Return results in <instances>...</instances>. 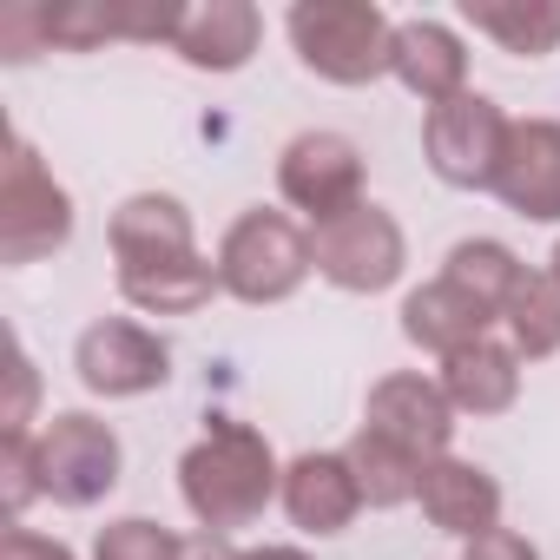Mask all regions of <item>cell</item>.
I'll list each match as a JSON object with an SVG mask.
<instances>
[{"label":"cell","instance_id":"4dcf8cb0","mask_svg":"<svg viewBox=\"0 0 560 560\" xmlns=\"http://www.w3.org/2000/svg\"><path fill=\"white\" fill-rule=\"evenodd\" d=\"M547 277H553V284H560V244H553V264H547Z\"/></svg>","mask_w":560,"mask_h":560},{"label":"cell","instance_id":"4fadbf2b","mask_svg":"<svg viewBox=\"0 0 560 560\" xmlns=\"http://www.w3.org/2000/svg\"><path fill=\"white\" fill-rule=\"evenodd\" d=\"M284 514L304 527V534H343L370 501H363V481H357V468H350V455L343 448H311V455H298L291 468H284Z\"/></svg>","mask_w":560,"mask_h":560},{"label":"cell","instance_id":"d4e9b609","mask_svg":"<svg viewBox=\"0 0 560 560\" xmlns=\"http://www.w3.org/2000/svg\"><path fill=\"white\" fill-rule=\"evenodd\" d=\"M185 540L145 514H126V521H106L100 540H93V560H178Z\"/></svg>","mask_w":560,"mask_h":560},{"label":"cell","instance_id":"7a4b0ae2","mask_svg":"<svg viewBox=\"0 0 560 560\" xmlns=\"http://www.w3.org/2000/svg\"><path fill=\"white\" fill-rule=\"evenodd\" d=\"M291 54L304 60V73L330 80V86H376L389 80V47H396V21L376 0H298L284 14Z\"/></svg>","mask_w":560,"mask_h":560},{"label":"cell","instance_id":"ba28073f","mask_svg":"<svg viewBox=\"0 0 560 560\" xmlns=\"http://www.w3.org/2000/svg\"><path fill=\"white\" fill-rule=\"evenodd\" d=\"M277 191H284L291 211H304L311 224L343 218L350 205H363V152L343 132H298L284 152H277Z\"/></svg>","mask_w":560,"mask_h":560},{"label":"cell","instance_id":"484cf974","mask_svg":"<svg viewBox=\"0 0 560 560\" xmlns=\"http://www.w3.org/2000/svg\"><path fill=\"white\" fill-rule=\"evenodd\" d=\"M40 54H54V40H47V0H14V8H0V60L27 67Z\"/></svg>","mask_w":560,"mask_h":560},{"label":"cell","instance_id":"8992f818","mask_svg":"<svg viewBox=\"0 0 560 560\" xmlns=\"http://www.w3.org/2000/svg\"><path fill=\"white\" fill-rule=\"evenodd\" d=\"M508 132H514V119L488 93L468 86L462 100L422 113V159L455 191H494V172L508 159Z\"/></svg>","mask_w":560,"mask_h":560},{"label":"cell","instance_id":"f546056e","mask_svg":"<svg viewBox=\"0 0 560 560\" xmlns=\"http://www.w3.org/2000/svg\"><path fill=\"white\" fill-rule=\"evenodd\" d=\"M244 560H311V553L304 547H250Z\"/></svg>","mask_w":560,"mask_h":560},{"label":"cell","instance_id":"5bb4252c","mask_svg":"<svg viewBox=\"0 0 560 560\" xmlns=\"http://www.w3.org/2000/svg\"><path fill=\"white\" fill-rule=\"evenodd\" d=\"M257 40H264V14L250 0H198V8H185V27H178L172 54L191 73H244Z\"/></svg>","mask_w":560,"mask_h":560},{"label":"cell","instance_id":"7402d4cb","mask_svg":"<svg viewBox=\"0 0 560 560\" xmlns=\"http://www.w3.org/2000/svg\"><path fill=\"white\" fill-rule=\"evenodd\" d=\"M343 455H350V468H357L370 508H402V501H416V488H422V462H416L409 448L383 442L376 429H357V442H350Z\"/></svg>","mask_w":560,"mask_h":560},{"label":"cell","instance_id":"d6986e66","mask_svg":"<svg viewBox=\"0 0 560 560\" xmlns=\"http://www.w3.org/2000/svg\"><path fill=\"white\" fill-rule=\"evenodd\" d=\"M119 298L145 317H191L218 298V264L191 257H159V264H119Z\"/></svg>","mask_w":560,"mask_h":560},{"label":"cell","instance_id":"7c38bea8","mask_svg":"<svg viewBox=\"0 0 560 560\" xmlns=\"http://www.w3.org/2000/svg\"><path fill=\"white\" fill-rule=\"evenodd\" d=\"M494 198L534 224H560V119H514Z\"/></svg>","mask_w":560,"mask_h":560},{"label":"cell","instance_id":"52a82bcc","mask_svg":"<svg viewBox=\"0 0 560 560\" xmlns=\"http://www.w3.org/2000/svg\"><path fill=\"white\" fill-rule=\"evenodd\" d=\"M34 462H40V494L60 501V508H93L119 488V468H126V448L113 435V422L86 416V409H67L54 416L40 435H34Z\"/></svg>","mask_w":560,"mask_h":560},{"label":"cell","instance_id":"3957f363","mask_svg":"<svg viewBox=\"0 0 560 560\" xmlns=\"http://www.w3.org/2000/svg\"><path fill=\"white\" fill-rule=\"evenodd\" d=\"M218 291L237 304H284L304 291V277L317 270L311 257V224H298L291 211H244L224 237H218Z\"/></svg>","mask_w":560,"mask_h":560},{"label":"cell","instance_id":"4316f807","mask_svg":"<svg viewBox=\"0 0 560 560\" xmlns=\"http://www.w3.org/2000/svg\"><path fill=\"white\" fill-rule=\"evenodd\" d=\"M0 560H80L67 540H54V534H34V527H8L0 534Z\"/></svg>","mask_w":560,"mask_h":560},{"label":"cell","instance_id":"277c9868","mask_svg":"<svg viewBox=\"0 0 560 560\" xmlns=\"http://www.w3.org/2000/svg\"><path fill=\"white\" fill-rule=\"evenodd\" d=\"M73 237V198L40 165L27 132H8V165H0V264H40L67 250Z\"/></svg>","mask_w":560,"mask_h":560},{"label":"cell","instance_id":"ffe728a7","mask_svg":"<svg viewBox=\"0 0 560 560\" xmlns=\"http://www.w3.org/2000/svg\"><path fill=\"white\" fill-rule=\"evenodd\" d=\"M462 21L514 60L560 54V0H468Z\"/></svg>","mask_w":560,"mask_h":560},{"label":"cell","instance_id":"6da1fadb","mask_svg":"<svg viewBox=\"0 0 560 560\" xmlns=\"http://www.w3.org/2000/svg\"><path fill=\"white\" fill-rule=\"evenodd\" d=\"M178 494L198 514L205 534H237L250 527L277 494H284V468H277L270 442L250 422L218 416L178 462Z\"/></svg>","mask_w":560,"mask_h":560},{"label":"cell","instance_id":"83f0119b","mask_svg":"<svg viewBox=\"0 0 560 560\" xmlns=\"http://www.w3.org/2000/svg\"><path fill=\"white\" fill-rule=\"evenodd\" d=\"M462 560H540V547H534L527 534H514V527H494V534L468 540V553H462Z\"/></svg>","mask_w":560,"mask_h":560},{"label":"cell","instance_id":"30bf717a","mask_svg":"<svg viewBox=\"0 0 560 560\" xmlns=\"http://www.w3.org/2000/svg\"><path fill=\"white\" fill-rule=\"evenodd\" d=\"M363 429H376L383 442L409 448V455L429 468V462H442L448 442H455V402L442 396L435 376L396 370V376H383V383L370 389V402H363Z\"/></svg>","mask_w":560,"mask_h":560},{"label":"cell","instance_id":"f1b7e54d","mask_svg":"<svg viewBox=\"0 0 560 560\" xmlns=\"http://www.w3.org/2000/svg\"><path fill=\"white\" fill-rule=\"evenodd\" d=\"M178 560H244V553L231 547V534H191Z\"/></svg>","mask_w":560,"mask_h":560},{"label":"cell","instance_id":"5b68a950","mask_svg":"<svg viewBox=\"0 0 560 560\" xmlns=\"http://www.w3.org/2000/svg\"><path fill=\"white\" fill-rule=\"evenodd\" d=\"M311 257H317V277H324V284H337V291H350V298H376V291H389L396 277H402L409 237H402V224L389 218V205L363 198V205H350L343 218L311 224Z\"/></svg>","mask_w":560,"mask_h":560},{"label":"cell","instance_id":"8fae6325","mask_svg":"<svg viewBox=\"0 0 560 560\" xmlns=\"http://www.w3.org/2000/svg\"><path fill=\"white\" fill-rule=\"evenodd\" d=\"M389 80L409 86L422 100V113L448 106L468 93V40L448 27V21H396V47H389Z\"/></svg>","mask_w":560,"mask_h":560},{"label":"cell","instance_id":"ac0fdd59","mask_svg":"<svg viewBox=\"0 0 560 560\" xmlns=\"http://www.w3.org/2000/svg\"><path fill=\"white\" fill-rule=\"evenodd\" d=\"M435 383L455 402V416H508L521 402V357H514V343L481 337L462 357H448Z\"/></svg>","mask_w":560,"mask_h":560},{"label":"cell","instance_id":"2e32d148","mask_svg":"<svg viewBox=\"0 0 560 560\" xmlns=\"http://www.w3.org/2000/svg\"><path fill=\"white\" fill-rule=\"evenodd\" d=\"M106 237H113V257H119V264H159V257H191V250H198L191 211H185V198H172V191H132V198L113 211Z\"/></svg>","mask_w":560,"mask_h":560},{"label":"cell","instance_id":"e0dca14e","mask_svg":"<svg viewBox=\"0 0 560 560\" xmlns=\"http://www.w3.org/2000/svg\"><path fill=\"white\" fill-rule=\"evenodd\" d=\"M488 324H494V311H481L468 291H455L448 277H429L422 291H409L402 298V337L416 343V350H429V357H462L468 343H481L488 337Z\"/></svg>","mask_w":560,"mask_h":560},{"label":"cell","instance_id":"44dd1931","mask_svg":"<svg viewBox=\"0 0 560 560\" xmlns=\"http://www.w3.org/2000/svg\"><path fill=\"white\" fill-rule=\"evenodd\" d=\"M442 277L455 291H468L481 311H508V298L521 291V277H527V264L501 244V237H462L455 250H448V264H442Z\"/></svg>","mask_w":560,"mask_h":560},{"label":"cell","instance_id":"603a6c76","mask_svg":"<svg viewBox=\"0 0 560 560\" xmlns=\"http://www.w3.org/2000/svg\"><path fill=\"white\" fill-rule=\"evenodd\" d=\"M501 324H508V343H514L521 363L553 357L560 350V284H553V277H540V270H527L521 291L501 311Z\"/></svg>","mask_w":560,"mask_h":560},{"label":"cell","instance_id":"cb8c5ba5","mask_svg":"<svg viewBox=\"0 0 560 560\" xmlns=\"http://www.w3.org/2000/svg\"><path fill=\"white\" fill-rule=\"evenodd\" d=\"M47 40L54 54H100L119 40V14L113 0H60V8H47Z\"/></svg>","mask_w":560,"mask_h":560},{"label":"cell","instance_id":"9c48e42d","mask_svg":"<svg viewBox=\"0 0 560 560\" xmlns=\"http://www.w3.org/2000/svg\"><path fill=\"white\" fill-rule=\"evenodd\" d=\"M73 370H80V383H86L93 396H106V402H132V396L165 389V376H172V350H165V337H152V330L132 324V317H100V324L80 330V343H73Z\"/></svg>","mask_w":560,"mask_h":560},{"label":"cell","instance_id":"9a60e30c","mask_svg":"<svg viewBox=\"0 0 560 560\" xmlns=\"http://www.w3.org/2000/svg\"><path fill=\"white\" fill-rule=\"evenodd\" d=\"M422 514L442 527V534H462V540H481L501 527V481L462 455H442L422 468V488H416Z\"/></svg>","mask_w":560,"mask_h":560}]
</instances>
